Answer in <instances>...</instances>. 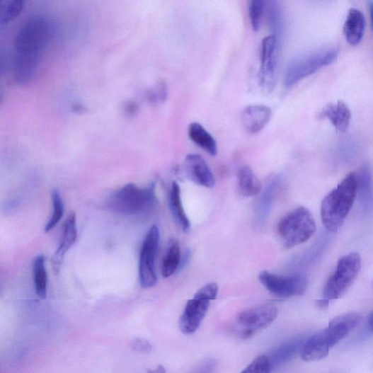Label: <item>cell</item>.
I'll return each mask as SVG.
<instances>
[{"label": "cell", "mask_w": 373, "mask_h": 373, "mask_svg": "<svg viewBox=\"0 0 373 373\" xmlns=\"http://www.w3.org/2000/svg\"><path fill=\"white\" fill-rule=\"evenodd\" d=\"M156 202L154 184L139 188L130 183L111 194L108 199L107 206L121 214L137 215L150 211Z\"/></svg>", "instance_id": "obj_1"}, {"label": "cell", "mask_w": 373, "mask_h": 373, "mask_svg": "<svg viewBox=\"0 0 373 373\" xmlns=\"http://www.w3.org/2000/svg\"><path fill=\"white\" fill-rule=\"evenodd\" d=\"M160 233L157 226L149 230L140 253L139 281L144 289L154 287L158 282L156 259L159 250Z\"/></svg>", "instance_id": "obj_8"}, {"label": "cell", "mask_w": 373, "mask_h": 373, "mask_svg": "<svg viewBox=\"0 0 373 373\" xmlns=\"http://www.w3.org/2000/svg\"><path fill=\"white\" fill-rule=\"evenodd\" d=\"M330 345L326 330L307 338L301 352L302 358L306 362L319 361L329 355Z\"/></svg>", "instance_id": "obj_17"}, {"label": "cell", "mask_w": 373, "mask_h": 373, "mask_svg": "<svg viewBox=\"0 0 373 373\" xmlns=\"http://www.w3.org/2000/svg\"><path fill=\"white\" fill-rule=\"evenodd\" d=\"M271 367L267 356L256 358L241 373H270Z\"/></svg>", "instance_id": "obj_32"}, {"label": "cell", "mask_w": 373, "mask_h": 373, "mask_svg": "<svg viewBox=\"0 0 373 373\" xmlns=\"http://www.w3.org/2000/svg\"><path fill=\"white\" fill-rule=\"evenodd\" d=\"M273 188L270 187L269 189L266 190V193L265 195L262 196L261 202L260 205V212L258 213L260 217V219H263V217L265 215H267L268 212L269 211V209L272 204V196L273 195L272 193Z\"/></svg>", "instance_id": "obj_34"}, {"label": "cell", "mask_w": 373, "mask_h": 373, "mask_svg": "<svg viewBox=\"0 0 373 373\" xmlns=\"http://www.w3.org/2000/svg\"><path fill=\"white\" fill-rule=\"evenodd\" d=\"M132 349L139 353L148 354L152 352L153 346L151 343L144 339L138 338L132 343Z\"/></svg>", "instance_id": "obj_35"}, {"label": "cell", "mask_w": 373, "mask_h": 373, "mask_svg": "<svg viewBox=\"0 0 373 373\" xmlns=\"http://www.w3.org/2000/svg\"><path fill=\"white\" fill-rule=\"evenodd\" d=\"M218 292V285L216 283H210L199 289L194 295V298L210 302L215 299Z\"/></svg>", "instance_id": "obj_33"}, {"label": "cell", "mask_w": 373, "mask_h": 373, "mask_svg": "<svg viewBox=\"0 0 373 373\" xmlns=\"http://www.w3.org/2000/svg\"><path fill=\"white\" fill-rule=\"evenodd\" d=\"M212 363H208L197 369L194 373H212Z\"/></svg>", "instance_id": "obj_37"}, {"label": "cell", "mask_w": 373, "mask_h": 373, "mask_svg": "<svg viewBox=\"0 0 373 373\" xmlns=\"http://www.w3.org/2000/svg\"><path fill=\"white\" fill-rule=\"evenodd\" d=\"M316 231L311 212L304 207L294 209L278 223L277 231L287 248H293L309 240Z\"/></svg>", "instance_id": "obj_3"}, {"label": "cell", "mask_w": 373, "mask_h": 373, "mask_svg": "<svg viewBox=\"0 0 373 373\" xmlns=\"http://www.w3.org/2000/svg\"><path fill=\"white\" fill-rule=\"evenodd\" d=\"M147 373H166V371L163 365H159L156 369L149 370Z\"/></svg>", "instance_id": "obj_39"}, {"label": "cell", "mask_w": 373, "mask_h": 373, "mask_svg": "<svg viewBox=\"0 0 373 373\" xmlns=\"http://www.w3.org/2000/svg\"><path fill=\"white\" fill-rule=\"evenodd\" d=\"M372 323H373V317H372V314H369V316L368 318V325H369V327L370 328V331L371 332H372Z\"/></svg>", "instance_id": "obj_40"}, {"label": "cell", "mask_w": 373, "mask_h": 373, "mask_svg": "<svg viewBox=\"0 0 373 373\" xmlns=\"http://www.w3.org/2000/svg\"><path fill=\"white\" fill-rule=\"evenodd\" d=\"M52 200L54 212L51 218L47 222L45 232L49 233L54 230L62 219L64 212V205L61 194L58 190H54L52 193Z\"/></svg>", "instance_id": "obj_29"}, {"label": "cell", "mask_w": 373, "mask_h": 373, "mask_svg": "<svg viewBox=\"0 0 373 373\" xmlns=\"http://www.w3.org/2000/svg\"><path fill=\"white\" fill-rule=\"evenodd\" d=\"M265 11V2L262 0H252L248 2V11L252 28L254 31H259Z\"/></svg>", "instance_id": "obj_31"}, {"label": "cell", "mask_w": 373, "mask_h": 373, "mask_svg": "<svg viewBox=\"0 0 373 373\" xmlns=\"http://www.w3.org/2000/svg\"><path fill=\"white\" fill-rule=\"evenodd\" d=\"M280 40L275 36L265 38L260 45L259 84L262 91L270 93L277 83Z\"/></svg>", "instance_id": "obj_9"}, {"label": "cell", "mask_w": 373, "mask_h": 373, "mask_svg": "<svg viewBox=\"0 0 373 373\" xmlns=\"http://www.w3.org/2000/svg\"><path fill=\"white\" fill-rule=\"evenodd\" d=\"M238 188L241 195L253 197L260 194L262 184L251 166L247 165L240 168L238 173Z\"/></svg>", "instance_id": "obj_22"}, {"label": "cell", "mask_w": 373, "mask_h": 373, "mask_svg": "<svg viewBox=\"0 0 373 373\" xmlns=\"http://www.w3.org/2000/svg\"><path fill=\"white\" fill-rule=\"evenodd\" d=\"M277 316L278 309L272 304L246 309L236 317L232 326V333L240 339L251 338L269 327Z\"/></svg>", "instance_id": "obj_6"}, {"label": "cell", "mask_w": 373, "mask_h": 373, "mask_svg": "<svg viewBox=\"0 0 373 373\" xmlns=\"http://www.w3.org/2000/svg\"><path fill=\"white\" fill-rule=\"evenodd\" d=\"M259 280L272 295L283 299L303 295L308 287V279L299 275L280 276L263 270L260 273Z\"/></svg>", "instance_id": "obj_7"}, {"label": "cell", "mask_w": 373, "mask_h": 373, "mask_svg": "<svg viewBox=\"0 0 373 373\" xmlns=\"http://www.w3.org/2000/svg\"><path fill=\"white\" fill-rule=\"evenodd\" d=\"M170 209L178 225L184 232L190 229V220L185 214L181 199V190L176 182H173L169 195Z\"/></svg>", "instance_id": "obj_23"}, {"label": "cell", "mask_w": 373, "mask_h": 373, "mask_svg": "<svg viewBox=\"0 0 373 373\" xmlns=\"http://www.w3.org/2000/svg\"><path fill=\"white\" fill-rule=\"evenodd\" d=\"M321 217L325 227L331 232H337L343 221L340 218L336 189L329 193L321 205Z\"/></svg>", "instance_id": "obj_20"}, {"label": "cell", "mask_w": 373, "mask_h": 373, "mask_svg": "<svg viewBox=\"0 0 373 373\" xmlns=\"http://www.w3.org/2000/svg\"><path fill=\"white\" fill-rule=\"evenodd\" d=\"M185 169L189 178L195 184L212 188L216 181L205 160L197 154H190L185 159Z\"/></svg>", "instance_id": "obj_13"}, {"label": "cell", "mask_w": 373, "mask_h": 373, "mask_svg": "<svg viewBox=\"0 0 373 373\" xmlns=\"http://www.w3.org/2000/svg\"><path fill=\"white\" fill-rule=\"evenodd\" d=\"M39 60L38 57L16 54L14 77L18 85L26 86L33 81Z\"/></svg>", "instance_id": "obj_21"}, {"label": "cell", "mask_w": 373, "mask_h": 373, "mask_svg": "<svg viewBox=\"0 0 373 373\" xmlns=\"http://www.w3.org/2000/svg\"><path fill=\"white\" fill-rule=\"evenodd\" d=\"M210 306V302L193 299L188 302L180 319V328L183 333L191 335L200 327Z\"/></svg>", "instance_id": "obj_10"}, {"label": "cell", "mask_w": 373, "mask_h": 373, "mask_svg": "<svg viewBox=\"0 0 373 373\" xmlns=\"http://www.w3.org/2000/svg\"><path fill=\"white\" fill-rule=\"evenodd\" d=\"M272 116L271 109L263 105L246 107L241 114V122L248 134H255L262 131Z\"/></svg>", "instance_id": "obj_15"}, {"label": "cell", "mask_w": 373, "mask_h": 373, "mask_svg": "<svg viewBox=\"0 0 373 373\" xmlns=\"http://www.w3.org/2000/svg\"><path fill=\"white\" fill-rule=\"evenodd\" d=\"M355 175L360 202L362 205L367 207L369 202H372L371 173L369 165H362Z\"/></svg>", "instance_id": "obj_27"}, {"label": "cell", "mask_w": 373, "mask_h": 373, "mask_svg": "<svg viewBox=\"0 0 373 373\" xmlns=\"http://www.w3.org/2000/svg\"><path fill=\"white\" fill-rule=\"evenodd\" d=\"M316 304L319 309L325 310V309H327L329 306V301L327 299H325L324 298V299L323 300L317 301L316 302Z\"/></svg>", "instance_id": "obj_38"}, {"label": "cell", "mask_w": 373, "mask_h": 373, "mask_svg": "<svg viewBox=\"0 0 373 373\" xmlns=\"http://www.w3.org/2000/svg\"><path fill=\"white\" fill-rule=\"evenodd\" d=\"M366 29V19L362 11L352 8L348 12L343 33L348 43L357 45L363 39Z\"/></svg>", "instance_id": "obj_18"}, {"label": "cell", "mask_w": 373, "mask_h": 373, "mask_svg": "<svg viewBox=\"0 0 373 373\" xmlns=\"http://www.w3.org/2000/svg\"><path fill=\"white\" fill-rule=\"evenodd\" d=\"M361 266L362 260L358 253H352L343 256L326 285L323 292L325 299H339L357 279Z\"/></svg>", "instance_id": "obj_5"}, {"label": "cell", "mask_w": 373, "mask_h": 373, "mask_svg": "<svg viewBox=\"0 0 373 373\" xmlns=\"http://www.w3.org/2000/svg\"><path fill=\"white\" fill-rule=\"evenodd\" d=\"M181 262V253L179 241L171 239L168 243L166 253L162 261L161 271L164 278L175 275Z\"/></svg>", "instance_id": "obj_25"}, {"label": "cell", "mask_w": 373, "mask_h": 373, "mask_svg": "<svg viewBox=\"0 0 373 373\" xmlns=\"http://www.w3.org/2000/svg\"><path fill=\"white\" fill-rule=\"evenodd\" d=\"M269 11V21L272 32V35L280 40L283 29V18L278 2H270Z\"/></svg>", "instance_id": "obj_30"}, {"label": "cell", "mask_w": 373, "mask_h": 373, "mask_svg": "<svg viewBox=\"0 0 373 373\" xmlns=\"http://www.w3.org/2000/svg\"><path fill=\"white\" fill-rule=\"evenodd\" d=\"M24 2L21 0L0 1V23H7L16 19L22 12Z\"/></svg>", "instance_id": "obj_28"}, {"label": "cell", "mask_w": 373, "mask_h": 373, "mask_svg": "<svg viewBox=\"0 0 373 373\" xmlns=\"http://www.w3.org/2000/svg\"><path fill=\"white\" fill-rule=\"evenodd\" d=\"M338 56V48L329 47L318 50L292 59L285 70V86L291 88L322 68L333 64Z\"/></svg>", "instance_id": "obj_2"}, {"label": "cell", "mask_w": 373, "mask_h": 373, "mask_svg": "<svg viewBox=\"0 0 373 373\" xmlns=\"http://www.w3.org/2000/svg\"><path fill=\"white\" fill-rule=\"evenodd\" d=\"M78 238L76 214L71 212L63 226L60 245L52 258V267L56 275L59 272L66 253L76 243Z\"/></svg>", "instance_id": "obj_11"}, {"label": "cell", "mask_w": 373, "mask_h": 373, "mask_svg": "<svg viewBox=\"0 0 373 373\" xmlns=\"http://www.w3.org/2000/svg\"><path fill=\"white\" fill-rule=\"evenodd\" d=\"M33 268L37 295L40 299H45L47 295V275L45 258L42 255H39L34 259Z\"/></svg>", "instance_id": "obj_26"}, {"label": "cell", "mask_w": 373, "mask_h": 373, "mask_svg": "<svg viewBox=\"0 0 373 373\" xmlns=\"http://www.w3.org/2000/svg\"><path fill=\"white\" fill-rule=\"evenodd\" d=\"M51 36V25L42 16L25 22L15 40L16 54L40 58Z\"/></svg>", "instance_id": "obj_4"}, {"label": "cell", "mask_w": 373, "mask_h": 373, "mask_svg": "<svg viewBox=\"0 0 373 373\" xmlns=\"http://www.w3.org/2000/svg\"><path fill=\"white\" fill-rule=\"evenodd\" d=\"M306 340L304 337H297L275 348L268 357L271 368L282 365L301 353Z\"/></svg>", "instance_id": "obj_19"}, {"label": "cell", "mask_w": 373, "mask_h": 373, "mask_svg": "<svg viewBox=\"0 0 373 373\" xmlns=\"http://www.w3.org/2000/svg\"><path fill=\"white\" fill-rule=\"evenodd\" d=\"M335 189L339 216L344 221L354 205L357 193L355 173H349Z\"/></svg>", "instance_id": "obj_14"}, {"label": "cell", "mask_w": 373, "mask_h": 373, "mask_svg": "<svg viewBox=\"0 0 373 373\" xmlns=\"http://www.w3.org/2000/svg\"><path fill=\"white\" fill-rule=\"evenodd\" d=\"M360 321L361 316L356 313L345 314L334 318L326 329L331 349L352 332Z\"/></svg>", "instance_id": "obj_12"}, {"label": "cell", "mask_w": 373, "mask_h": 373, "mask_svg": "<svg viewBox=\"0 0 373 373\" xmlns=\"http://www.w3.org/2000/svg\"><path fill=\"white\" fill-rule=\"evenodd\" d=\"M190 139L212 156L217 154V144L214 137L198 122H193L188 129Z\"/></svg>", "instance_id": "obj_24"}, {"label": "cell", "mask_w": 373, "mask_h": 373, "mask_svg": "<svg viewBox=\"0 0 373 373\" xmlns=\"http://www.w3.org/2000/svg\"><path fill=\"white\" fill-rule=\"evenodd\" d=\"M8 65V59L6 55L0 52V76L6 71Z\"/></svg>", "instance_id": "obj_36"}, {"label": "cell", "mask_w": 373, "mask_h": 373, "mask_svg": "<svg viewBox=\"0 0 373 373\" xmlns=\"http://www.w3.org/2000/svg\"><path fill=\"white\" fill-rule=\"evenodd\" d=\"M319 117L327 118L338 132L344 133L350 125L352 113L344 102L338 101L325 106L320 112Z\"/></svg>", "instance_id": "obj_16"}]
</instances>
